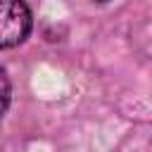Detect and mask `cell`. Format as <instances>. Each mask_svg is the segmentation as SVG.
I'll return each instance as SVG.
<instances>
[{
    "instance_id": "6da1fadb",
    "label": "cell",
    "mask_w": 152,
    "mask_h": 152,
    "mask_svg": "<svg viewBox=\"0 0 152 152\" xmlns=\"http://www.w3.org/2000/svg\"><path fill=\"white\" fill-rule=\"evenodd\" d=\"M31 31V12L24 2L0 0V48L19 45Z\"/></svg>"
},
{
    "instance_id": "7a4b0ae2",
    "label": "cell",
    "mask_w": 152,
    "mask_h": 152,
    "mask_svg": "<svg viewBox=\"0 0 152 152\" xmlns=\"http://www.w3.org/2000/svg\"><path fill=\"white\" fill-rule=\"evenodd\" d=\"M10 78H7V74L0 69V116L7 112V107H10Z\"/></svg>"
}]
</instances>
